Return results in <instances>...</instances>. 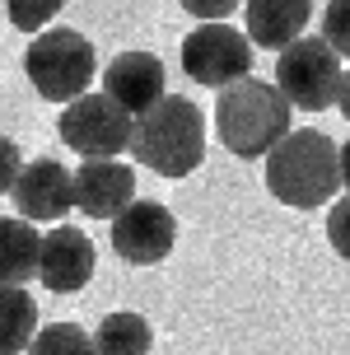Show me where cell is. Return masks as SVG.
<instances>
[{
    "mask_svg": "<svg viewBox=\"0 0 350 355\" xmlns=\"http://www.w3.org/2000/svg\"><path fill=\"white\" fill-rule=\"evenodd\" d=\"M266 192L290 211H317L341 192V145L317 131L299 126L266 155Z\"/></svg>",
    "mask_w": 350,
    "mask_h": 355,
    "instance_id": "6da1fadb",
    "label": "cell"
},
{
    "mask_svg": "<svg viewBox=\"0 0 350 355\" xmlns=\"http://www.w3.org/2000/svg\"><path fill=\"white\" fill-rule=\"evenodd\" d=\"M290 98L271 80H234L215 98V136L238 159H266L290 136Z\"/></svg>",
    "mask_w": 350,
    "mask_h": 355,
    "instance_id": "7a4b0ae2",
    "label": "cell"
},
{
    "mask_svg": "<svg viewBox=\"0 0 350 355\" xmlns=\"http://www.w3.org/2000/svg\"><path fill=\"white\" fill-rule=\"evenodd\" d=\"M131 155L159 178L196 173L206 159V112L182 94H164L131 122Z\"/></svg>",
    "mask_w": 350,
    "mask_h": 355,
    "instance_id": "3957f363",
    "label": "cell"
},
{
    "mask_svg": "<svg viewBox=\"0 0 350 355\" xmlns=\"http://www.w3.org/2000/svg\"><path fill=\"white\" fill-rule=\"evenodd\" d=\"M94 71H98L94 42L80 28L56 24V28L33 33V42L24 47V75L37 89V98H47V103H70V98L89 94Z\"/></svg>",
    "mask_w": 350,
    "mask_h": 355,
    "instance_id": "277c9868",
    "label": "cell"
},
{
    "mask_svg": "<svg viewBox=\"0 0 350 355\" xmlns=\"http://www.w3.org/2000/svg\"><path fill=\"white\" fill-rule=\"evenodd\" d=\"M341 56L322 37H299L276 52V80L271 85L290 98L295 112H327L341 94Z\"/></svg>",
    "mask_w": 350,
    "mask_h": 355,
    "instance_id": "5b68a950",
    "label": "cell"
},
{
    "mask_svg": "<svg viewBox=\"0 0 350 355\" xmlns=\"http://www.w3.org/2000/svg\"><path fill=\"white\" fill-rule=\"evenodd\" d=\"M131 122L136 117L112 103L103 89L98 94L89 89L66 103V112L56 117V131H61V145L85 159H117L131 150Z\"/></svg>",
    "mask_w": 350,
    "mask_h": 355,
    "instance_id": "8992f818",
    "label": "cell"
},
{
    "mask_svg": "<svg viewBox=\"0 0 350 355\" xmlns=\"http://www.w3.org/2000/svg\"><path fill=\"white\" fill-rule=\"evenodd\" d=\"M182 71H187V80L210 89L247 80L252 75V37L229 28L225 19L220 24H196L192 33L182 37Z\"/></svg>",
    "mask_w": 350,
    "mask_h": 355,
    "instance_id": "52a82bcc",
    "label": "cell"
},
{
    "mask_svg": "<svg viewBox=\"0 0 350 355\" xmlns=\"http://www.w3.org/2000/svg\"><path fill=\"white\" fill-rule=\"evenodd\" d=\"M107 225H112V252L131 266H159L177 243L173 211L159 206V201H145V196H136V201H131L117 220H107Z\"/></svg>",
    "mask_w": 350,
    "mask_h": 355,
    "instance_id": "ba28073f",
    "label": "cell"
},
{
    "mask_svg": "<svg viewBox=\"0 0 350 355\" xmlns=\"http://www.w3.org/2000/svg\"><path fill=\"white\" fill-rule=\"evenodd\" d=\"M10 201H15V215L33 220V225H61L75 211V173L61 159H47V155L28 159Z\"/></svg>",
    "mask_w": 350,
    "mask_h": 355,
    "instance_id": "9c48e42d",
    "label": "cell"
},
{
    "mask_svg": "<svg viewBox=\"0 0 350 355\" xmlns=\"http://www.w3.org/2000/svg\"><path fill=\"white\" fill-rule=\"evenodd\" d=\"M98 271V252H94V239L85 230H70V225H56V230L42 234V257H37V281L47 285L52 295H75L85 290Z\"/></svg>",
    "mask_w": 350,
    "mask_h": 355,
    "instance_id": "30bf717a",
    "label": "cell"
},
{
    "mask_svg": "<svg viewBox=\"0 0 350 355\" xmlns=\"http://www.w3.org/2000/svg\"><path fill=\"white\" fill-rule=\"evenodd\" d=\"M98 80H103L107 98L117 107H126L131 117L150 112V107L168 94V85H164V61H159L155 52H117L103 66Z\"/></svg>",
    "mask_w": 350,
    "mask_h": 355,
    "instance_id": "8fae6325",
    "label": "cell"
},
{
    "mask_svg": "<svg viewBox=\"0 0 350 355\" xmlns=\"http://www.w3.org/2000/svg\"><path fill=\"white\" fill-rule=\"evenodd\" d=\"M136 201V173L122 159H85L75 168V211L89 220H117Z\"/></svg>",
    "mask_w": 350,
    "mask_h": 355,
    "instance_id": "7c38bea8",
    "label": "cell"
},
{
    "mask_svg": "<svg viewBox=\"0 0 350 355\" xmlns=\"http://www.w3.org/2000/svg\"><path fill=\"white\" fill-rule=\"evenodd\" d=\"M308 19H313V0H243V28L252 47L266 52H285L290 42H299Z\"/></svg>",
    "mask_w": 350,
    "mask_h": 355,
    "instance_id": "4fadbf2b",
    "label": "cell"
},
{
    "mask_svg": "<svg viewBox=\"0 0 350 355\" xmlns=\"http://www.w3.org/2000/svg\"><path fill=\"white\" fill-rule=\"evenodd\" d=\"M42 234L24 215H0V285H28L37 281Z\"/></svg>",
    "mask_w": 350,
    "mask_h": 355,
    "instance_id": "5bb4252c",
    "label": "cell"
},
{
    "mask_svg": "<svg viewBox=\"0 0 350 355\" xmlns=\"http://www.w3.org/2000/svg\"><path fill=\"white\" fill-rule=\"evenodd\" d=\"M37 337V304L24 285H0V355L28 351Z\"/></svg>",
    "mask_w": 350,
    "mask_h": 355,
    "instance_id": "9a60e30c",
    "label": "cell"
},
{
    "mask_svg": "<svg viewBox=\"0 0 350 355\" xmlns=\"http://www.w3.org/2000/svg\"><path fill=\"white\" fill-rule=\"evenodd\" d=\"M94 346H98V355H150V346H155V327H150V318L145 313H107L103 322H98V332H94Z\"/></svg>",
    "mask_w": 350,
    "mask_h": 355,
    "instance_id": "2e32d148",
    "label": "cell"
},
{
    "mask_svg": "<svg viewBox=\"0 0 350 355\" xmlns=\"http://www.w3.org/2000/svg\"><path fill=\"white\" fill-rule=\"evenodd\" d=\"M24 355H98V346H94V332H85L80 322H47L37 327Z\"/></svg>",
    "mask_w": 350,
    "mask_h": 355,
    "instance_id": "e0dca14e",
    "label": "cell"
},
{
    "mask_svg": "<svg viewBox=\"0 0 350 355\" xmlns=\"http://www.w3.org/2000/svg\"><path fill=\"white\" fill-rule=\"evenodd\" d=\"M66 5L70 0H5V15L19 33H42V28H52V19Z\"/></svg>",
    "mask_w": 350,
    "mask_h": 355,
    "instance_id": "ac0fdd59",
    "label": "cell"
},
{
    "mask_svg": "<svg viewBox=\"0 0 350 355\" xmlns=\"http://www.w3.org/2000/svg\"><path fill=\"white\" fill-rule=\"evenodd\" d=\"M322 42H327L341 61H350V0H332V5L322 10Z\"/></svg>",
    "mask_w": 350,
    "mask_h": 355,
    "instance_id": "d6986e66",
    "label": "cell"
},
{
    "mask_svg": "<svg viewBox=\"0 0 350 355\" xmlns=\"http://www.w3.org/2000/svg\"><path fill=\"white\" fill-rule=\"evenodd\" d=\"M327 243L336 248L341 262H350V192L336 196L332 211H327Z\"/></svg>",
    "mask_w": 350,
    "mask_h": 355,
    "instance_id": "ffe728a7",
    "label": "cell"
},
{
    "mask_svg": "<svg viewBox=\"0 0 350 355\" xmlns=\"http://www.w3.org/2000/svg\"><path fill=\"white\" fill-rule=\"evenodd\" d=\"M177 5H182L196 24H220V19H229L234 10H243V0H177Z\"/></svg>",
    "mask_w": 350,
    "mask_h": 355,
    "instance_id": "44dd1931",
    "label": "cell"
},
{
    "mask_svg": "<svg viewBox=\"0 0 350 355\" xmlns=\"http://www.w3.org/2000/svg\"><path fill=\"white\" fill-rule=\"evenodd\" d=\"M19 173H24V155H19V145L10 136H0V196L15 192Z\"/></svg>",
    "mask_w": 350,
    "mask_h": 355,
    "instance_id": "7402d4cb",
    "label": "cell"
},
{
    "mask_svg": "<svg viewBox=\"0 0 350 355\" xmlns=\"http://www.w3.org/2000/svg\"><path fill=\"white\" fill-rule=\"evenodd\" d=\"M336 107H341V117L350 122V71L341 75V94H336Z\"/></svg>",
    "mask_w": 350,
    "mask_h": 355,
    "instance_id": "603a6c76",
    "label": "cell"
},
{
    "mask_svg": "<svg viewBox=\"0 0 350 355\" xmlns=\"http://www.w3.org/2000/svg\"><path fill=\"white\" fill-rule=\"evenodd\" d=\"M341 187L350 192V141L341 145Z\"/></svg>",
    "mask_w": 350,
    "mask_h": 355,
    "instance_id": "cb8c5ba5",
    "label": "cell"
}]
</instances>
